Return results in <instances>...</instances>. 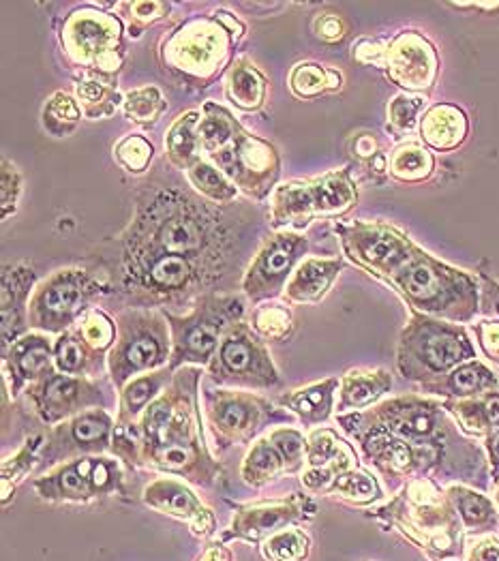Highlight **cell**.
<instances>
[{
	"label": "cell",
	"mask_w": 499,
	"mask_h": 561,
	"mask_svg": "<svg viewBox=\"0 0 499 561\" xmlns=\"http://www.w3.org/2000/svg\"><path fill=\"white\" fill-rule=\"evenodd\" d=\"M135 202L133 221L116 238V249L185 257L225 285L243 266L234 253L251 251L257 236V215L234 204H208L176 180H148Z\"/></svg>",
	"instance_id": "cell-1"
},
{
	"label": "cell",
	"mask_w": 499,
	"mask_h": 561,
	"mask_svg": "<svg viewBox=\"0 0 499 561\" xmlns=\"http://www.w3.org/2000/svg\"><path fill=\"white\" fill-rule=\"evenodd\" d=\"M200 367L174 371L172 382L133 424L138 435V467H148L193 487L210 489L221 476L210 454L200 414Z\"/></svg>",
	"instance_id": "cell-2"
},
{
	"label": "cell",
	"mask_w": 499,
	"mask_h": 561,
	"mask_svg": "<svg viewBox=\"0 0 499 561\" xmlns=\"http://www.w3.org/2000/svg\"><path fill=\"white\" fill-rule=\"evenodd\" d=\"M388 285L414 313L435 320L465 324L480 313V281L472 272L448 266L420 247L388 279Z\"/></svg>",
	"instance_id": "cell-3"
},
{
	"label": "cell",
	"mask_w": 499,
	"mask_h": 561,
	"mask_svg": "<svg viewBox=\"0 0 499 561\" xmlns=\"http://www.w3.org/2000/svg\"><path fill=\"white\" fill-rule=\"evenodd\" d=\"M476 358V350L459 324L414 313L401 332L397 365L405 379L422 386L435 382Z\"/></svg>",
	"instance_id": "cell-4"
},
{
	"label": "cell",
	"mask_w": 499,
	"mask_h": 561,
	"mask_svg": "<svg viewBox=\"0 0 499 561\" xmlns=\"http://www.w3.org/2000/svg\"><path fill=\"white\" fill-rule=\"evenodd\" d=\"M245 298L234 294H204L191 313L174 315L163 311L170 324L172 358L170 371L183 367H208L219 343L232 326L245 322Z\"/></svg>",
	"instance_id": "cell-5"
},
{
	"label": "cell",
	"mask_w": 499,
	"mask_h": 561,
	"mask_svg": "<svg viewBox=\"0 0 499 561\" xmlns=\"http://www.w3.org/2000/svg\"><path fill=\"white\" fill-rule=\"evenodd\" d=\"M172 358L170 324L163 311L125 309L116 317V343L108 354L112 386L120 392L131 379L165 369Z\"/></svg>",
	"instance_id": "cell-6"
},
{
	"label": "cell",
	"mask_w": 499,
	"mask_h": 561,
	"mask_svg": "<svg viewBox=\"0 0 499 561\" xmlns=\"http://www.w3.org/2000/svg\"><path fill=\"white\" fill-rule=\"evenodd\" d=\"M204 414L219 452L236 444H251L272 424L292 422V414L287 409H279L272 401L257 397L253 392L232 388H206Z\"/></svg>",
	"instance_id": "cell-7"
},
{
	"label": "cell",
	"mask_w": 499,
	"mask_h": 561,
	"mask_svg": "<svg viewBox=\"0 0 499 561\" xmlns=\"http://www.w3.org/2000/svg\"><path fill=\"white\" fill-rule=\"evenodd\" d=\"M110 294V287L99 283L90 272L69 268L58 270L45 279L30 298L28 326L45 335H65L82 317L93 311L90 305Z\"/></svg>",
	"instance_id": "cell-8"
},
{
	"label": "cell",
	"mask_w": 499,
	"mask_h": 561,
	"mask_svg": "<svg viewBox=\"0 0 499 561\" xmlns=\"http://www.w3.org/2000/svg\"><path fill=\"white\" fill-rule=\"evenodd\" d=\"M206 371L219 388L270 390L281 384L266 341L247 322H238L225 332Z\"/></svg>",
	"instance_id": "cell-9"
},
{
	"label": "cell",
	"mask_w": 499,
	"mask_h": 561,
	"mask_svg": "<svg viewBox=\"0 0 499 561\" xmlns=\"http://www.w3.org/2000/svg\"><path fill=\"white\" fill-rule=\"evenodd\" d=\"M33 487L45 502L90 504L105 497L125 495V472L116 459L82 457L52 467L35 478Z\"/></svg>",
	"instance_id": "cell-10"
},
{
	"label": "cell",
	"mask_w": 499,
	"mask_h": 561,
	"mask_svg": "<svg viewBox=\"0 0 499 561\" xmlns=\"http://www.w3.org/2000/svg\"><path fill=\"white\" fill-rule=\"evenodd\" d=\"M335 232L345 255L386 283L418 249L410 236L388 223H337Z\"/></svg>",
	"instance_id": "cell-11"
},
{
	"label": "cell",
	"mask_w": 499,
	"mask_h": 561,
	"mask_svg": "<svg viewBox=\"0 0 499 561\" xmlns=\"http://www.w3.org/2000/svg\"><path fill=\"white\" fill-rule=\"evenodd\" d=\"M26 397L35 414L48 427H56V424L80 416L88 409H110L112 405L101 382L90 377L65 375L56 371V367L30 384L26 388Z\"/></svg>",
	"instance_id": "cell-12"
},
{
	"label": "cell",
	"mask_w": 499,
	"mask_h": 561,
	"mask_svg": "<svg viewBox=\"0 0 499 561\" xmlns=\"http://www.w3.org/2000/svg\"><path fill=\"white\" fill-rule=\"evenodd\" d=\"M120 33L123 26L110 13L82 9L65 22L63 43L78 65L112 75L120 67Z\"/></svg>",
	"instance_id": "cell-13"
},
{
	"label": "cell",
	"mask_w": 499,
	"mask_h": 561,
	"mask_svg": "<svg viewBox=\"0 0 499 561\" xmlns=\"http://www.w3.org/2000/svg\"><path fill=\"white\" fill-rule=\"evenodd\" d=\"M114 429L116 424L110 416V409L105 407L88 409L80 416L56 424L45 439L39 467H56L73 459L105 454L112 450Z\"/></svg>",
	"instance_id": "cell-14"
},
{
	"label": "cell",
	"mask_w": 499,
	"mask_h": 561,
	"mask_svg": "<svg viewBox=\"0 0 499 561\" xmlns=\"http://www.w3.org/2000/svg\"><path fill=\"white\" fill-rule=\"evenodd\" d=\"M307 249L309 240L296 232H279L266 238L264 247L257 251L243 277L245 296L255 305L277 298Z\"/></svg>",
	"instance_id": "cell-15"
},
{
	"label": "cell",
	"mask_w": 499,
	"mask_h": 561,
	"mask_svg": "<svg viewBox=\"0 0 499 561\" xmlns=\"http://www.w3.org/2000/svg\"><path fill=\"white\" fill-rule=\"evenodd\" d=\"M210 159L219 163V170L230 176L234 185L245 189L257 200L266 197L279 178L281 161L275 146L247 133L243 127L228 150Z\"/></svg>",
	"instance_id": "cell-16"
},
{
	"label": "cell",
	"mask_w": 499,
	"mask_h": 561,
	"mask_svg": "<svg viewBox=\"0 0 499 561\" xmlns=\"http://www.w3.org/2000/svg\"><path fill=\"white\" fill-rule=\"evenodd\" d=\"M230 50V30L215 20H195L174 33L165 48V60L185 75L210 78Z\"/></svg>",
	"instance_id": "cell-17"
},
{
	"label": "cell",
	"mask_w": 499,
	"mask_h": 561,
	"mask_svg": "<svg viewBox=\"0 0 499 561\" xmlns=\"http://www.w3.org/2000/svg\"><path fill=\"white\" fill-rule=\"evenodd\" d=\"M317 512V506L309 495H292L275 502H260L249 506H238L232 527L221 534V542L243 540L251 544H262L272 534L292 525L309 523Z\"/></svg>",
	"instance_id": "cell-18"
},
{
	"label": "cell",
	"mask_w": 499,
	"mask_h": 561,
	"mask_svg": "<svg viewBox=\"0 0 499 561\" xmlns=\"http://www.w3.org/2000/svg\"><path fill=\"white\" fill-rule=\"evenodd\" d=\"M380 67L386 69L388 78L397 86L418 93L433 86L437 71H440V60L429 39L422 37L416 30H405L388 43L382 50Z\"/></svg>",
	"instance_id": "cell-19"
},
{
	"label": "cell",
	"mask_w": 499,
	"mask_h": 561,
	"mask_svg": "<svg viewBox=\"0 0 499 561\" xmlns=\"http://www.w3.org/2000/svg\"><path fill=\"white\" fill-rule=\"evenodd\" d=\"M142 502L155 512L168 514L178 521H185L191 532L200 538L217 534V519L202 499L195 495L183 480L157 478L142 493Z\"/></svg>",
	"instance_id": "cell-20"
},
{
	"label": "cell",
	"mask_w": 499,
	"mask_h": 561,
	"mask_svg": "<svg viewBox=\"0 0 499 561\" xmlns=\"http://www.w3.org/2000/svg\"><path fill=\"white\" fill-rule=\"evenodd\" d=\"M54 369V343L45 335H24L3 352L5 388L13 397Z\"/></svg>",
	"instance_id": "cell-21"
},
{
	"label": "cell",
	"mask_w": 499,
	"mask_h": 561,
	"mask_svg": "<svg viewBox=\"0 0 499 561\" xmlns=\"http://www.w3.org/2000/svg\"><path fill=\"white\" fill-rule=\"evenodd\" d=\"M35 285V270L24 264L3 268V352L28 335V296Z\"/></svg>",
	"instance_id": "cell-22"
},
{
	"label": "cell",
	"mask_w": 499,
	"mask_h": 561,
	"mask_svg": "<svg viewBox=\"0 0 499 561\" xmlns=\"http://www.w3.org/2000/svg\"><path fill=\"white\" fill-rule=\"evenodd\" d=\"M343 270L341 257H332V260H320V257H309L302 262L294 275L285 285V296L292 305H307V302H320L330 285L335 283L339 272Z\"/></svg>",
	"instance_id": "cell-23"
},
{
	"label": "cell",
	"mask_w": 499,
	"mask_h": 561,
	"mask_svg": "<svg viewBox=\"0 0 499 561\" xmlns=\"http://www.w3.org/2000/svg\"><path fill=\"white\" fill-rule=\"evenodd\" d=\"M339 384L341 382L337 377H328L324 382L281 394L277 403L290 414L298 416V420L305 424L307 429L320 427V424H324L332 414V407H335V392Z\"/></svg>",
	"instance_id": "cell-24"
},
{
	"label": "cell",
	"mask_w": 499,
	"mask_h": 561,
	"mask_svg": "<svg viewBox=\"0 0 499 561\" xmlns=\"http://www.w3.org/2000/svg\"><path fill=\"white\" fill-rule=\"evenodd\" d=\"M467 131H470V123L465 112L450 103L433 105L420 120L422 142L437 153H450L459 148L467 138Z\"/></svg>",
	"instance_id": "cell-25"
},
{
	"label": "cell",
	"mask_w": 499,
	"mask_h": 561,
	"mask_svg": "<svg viewBox=\"0 0 499 561\" xmlns=\"http://www.w3.org/2000/svg\"><path fill=\"white\" fill-rule=\"evenodd\" d=\"M497 377L478 360H470L465 365L450 371L448 375L435 379L431 384L422 386V392L440 394L448 401H461V399H474L480 397L493 388H497Z\"/></svg>",
	"instance_id": "cell-26"
},
{
	"label": "cell",
	"mask_w": 499,
	"mask_h": 561,
	"mask_svg": "<svg viewBox=\"0 0 499 561\" xmlns=\"http://www.w3.org/2000/svg\"><path fill=\"white\" fill-rule=\"evenodd\" d=\"M174 371L168 367L146 373L131 379V382L120 390V401H118V418L116 427H133L140 416L146 412V407L153 403L159 394L172 382Z\"/></svg>",
	"instance_id": "cell-27"
},
{
	"label": "cell",
	"mask_w": 499,
	"mask_h": 561,
	"mask_svg": "<svg viewBox=\"0 0 499 561\" xmlns=\"http://www.w3.org/2000/svg\"><path fill=\"white\" fill-rule=\"evenodd\" d=\"M315 217L335 219L345 215L358 202V191L352 183L350 168L328 172L311 183Z\"/></svg>",
	"instance_id": "cell-28"
},
{
	"label": "cell",
	"mask_w": 499,
	"mask_h": 561,
	"mask_svg": "<svg viewBox=\"0 0 499 561\" xmlns=\"http://www.w3.org/2000/svg\"><path fill=\"white\" fill-rule=\"evenodd\" d=\"M337 412H356V409L375 403L392 388V377L384 369H354L341 379Z\"/></svg>",
	"instance_id": "cell-29"
},
{
	"label": "cell",
	"mask_w": 499,
	"mask_h": 561,
	"mask_svg": "<svg viewBox=\"0 0 499 561\" xmlns=\"http://www.w3.org/2000/svg\"><path fill=\"white\" fill-rule=\"evenodd\" d=\"M315 219V204L311 183H290L275 189L272 195V227H287V230H302Z\"/></svg>",
	"instance_id": "cell-30"
},
{
	"label": "cell",
	"mask_w": 499,
	"mask_h": 561,
	"mask_svg": "<svg viewBox=\"0 0 499 561\" xmlns=\"http://www.w3.org/2000/svg\"><path fill=\"white\" fill-rule=\"evenodd\" d=\"M108 356L90 350L80 332L71 328L54 341V367L56 371L75 377H99Z\"/></svg>",
	"instance_id": "cell-31"
},
{
	"label": "cell",
	"mask_w": 499,
	"mask_h": 561,
	"mask_svg": "<svg viewBox=\"0 0 499 561\" xmlns=\"http://www.w3.org/2000/svg\"><path fill=\"white\" fill-rule=\"evenodd\" d=\"M200 112H187L180 116L176 123L172 125L168 138H165V153H168L170 163L176 170H189L195 161H200L198 150L202 148L200 144Z\"/></svg>",
	"instance_id": "cell-32"
},
{
	"label": "cell",
	"mask_w": 499,
	"mask_h": 561,
	"mask_svg": "<svg viewBox=\"0 0 499 561\" xmlns=\"http://www.w3.org/2000/svg\"><path fill=\"white\" fill-rule=\"evenodd\" d=\"M202 120H200V127H198V135H200V144L202 150L210 157H215L223 150H228L236 135L240 131V125L236 123V118L228 112L223 110L221 105L208 101L202 110Z\"/></svg>",
	"instance_id": "cell-33"
},
{
	"label": "cell",
	"mask_w": 499,
	"mask_h": 561,
	"mask_svg": "<svg viewBox=\"0 0 499 561\" xmlns=\"http://www.w3.org/2000/svg\"><path fill=\"white\" fill-rule=\"evenodd\" d=\"M228 95L236 108L253 112L260 110L266 99V80L247 58H238L228 75Z\"/></svg>",
	"instance_id": "cell-34"
},
{
	"label": "cell",
	"mask_w": 499,
	"mask_h": 561,
	"mask_svg": "<svg viewBox=\"0 0 499 561\" xmlns=\"http://www.w3.org/2000/svg\"><path fill=\"white\" fill-rule=\"evenodd\" d=\"M279 474H285V461L270 442V437L257 439L253 448L240 467V478H243L249 487H264L270 480H275Z\"/></svg>",
	"instance_id": "cell-35"
},
{
	"label": "cell",
	"mask_w": 499,
	"mask_h": 561,
	"mask_svg": "<svg viewBox=\"0 0 499 561\" xmlns=\"http://www.w3.org/2000/svg\"><path fill=\"white\" fill-rule=\"evenodd\" d=\"M433 170V155L418 144H403L388 157V174L399 183H422L433 176Z\"/></svg>",
	"instance_id": "cell-36"
},
{
	"label": "cell",
	"mask_w": 499,
	"mask_h": 561,
	"mask_svg": "<svg viewBox=\"0 0 499 561\" xmlns=\"http://www.w3.org/2000/svg\"><path fill=\"white\" fill-rule=\"evenodd\" d=\"M187 178H189L191 187L213 204L230 206L236 202L238 189L230 183L228 176L215 168L213 163H208L204 159L195 161L187 170Z\"/></svg>",
	"instance_id": "cell-37"
},
{
	"label": "cell",
	"mask_w": 499,
	"mask_h": 561,
	"mask_svg": "<svg viewBox=\"0 0 499 561\" xmlns=\"http://www.w3.org/2000/svg\"><path fill=\"white\" fill-rule=\"evenodd\" d=\"M343 86L341 73L335 69L322 67L317 63H300L290 75L292 93L300 99H313L324 93H332Z\"/></svg>",
	"instance_id": "cell-38"
},
{
	"label": "cell",
	"mask_w": 499,
	"mask_h": 561,
	"mask_svg": "<svg viewBox=\"0 0 499 561\" xmlns=\"http://www.w3.org/2000/svg\"><path fill=\"white\" fill-rule=\"evenodd\" d=\"M260 547L266 561H307L311 555V538L305 529L292 525L266 538Z\"/></svg>",
	"instance_id": "cell-39"
},
{
	"label": "cell",
	"mask_w": 499,
	"mask_h": 561,
	"mask_svg": "<svg viewBox=\"0 0 499 561\" xmlns=\"http://www.w3.org/2000/svg\"><path fill=\"white\" fill-rule=\"evenodd\" d=\"M45 446L43 435H30L22 448L13 454L11 459H5L3 463V504L9 502L13 491L18 489V484L30 474V469L41 459L39 452Z\"/></svg>",
	"instance_id": "cell-40"
},
{
	"label": "cell",
	"mask_w": 499,
	"mask_h": 561,
	"mask_svg": "<svg viewBox=\"0 0 499 561\" xmlns=\"http://www.w3.org/2000/svg\"><path fill=\"white\" fill-rule=\"evenodd\" d=\"M249 324L266 343H283L294 330L290 309L281 305H260L251 313Z\"/></svg>",
	"instance_id": "cell-41"
},
{
	"label": "cell",
	"mask_w": 499,
	"mask_h": 561,
	"mask_svg": "<svg viewBox=\"0 0 499 561\" xmlns=\"http://www.w3.org/2000/svg\"><path fill=\"white\" fill-rule=\"evenodd\" d=\"M324 495H337L343 499H350L354 504H371L382 495V491L380 484H377V480L371 474L352 469V472H345L332 480Z\"/></svg>",
	"instance_id": "cell-42"
},
{
	"label": "cell",
	"mask_w": 499,
	"mask_h": 561,
	"mask_svg": "<svg viewBox=\"0 0 499 561\" xmlns=\"http://www.w3.org/2000/svg\"><path fill=\"white\" fill-rule=\"evenodd\" d=\"M75 93H78L88 118H108L120 103V95L112 88V84H105L101 80H84L75 86Z\"/></svg>",
	"instance_id": "cell-43"
},
{
	"label": "cell",
	"mask_w": 499,
	"mask_h": 561,
	"mask_svg": "<svg viewBox=\"0 0 499 561\" xmlns=\"http://www.w3.org/2000/svg\"><path fill=\"white\" fill-rule=\"evenodd\" d=\"M73 328L80 332V337L86 341V345L97 354L108 356L116 343V322H112L110 317L99 309L88 311L80 320V324H75Z\"/></svg>",
	"instance_id": "cell-44"
},
{
	"label": "cell",
	"mask_w": 499,
	"mask_h": 561,
	"mask_svg": "<svg viewBox=\"0 0 499 561\" xmlns=\"http://www.w3.org/2000/svg\"><path fill=\"white\" fill-rule=\"evenodd\" d=\"M448 495H450L452 506L457 508L459 517L463 519L465 527L480 529V527H487L489 523H493L495 514H493V508L487 497H482L463 487H450Z\"/></svg>",
	"instance_id": "cell-45"
},
{
	"label": "cell",
	"mask_w": 499,
	"mask_h": 561,
	"mask_svg": "<svg viewBox=\"0 0 499 561\" xmlns=\"http://www.w3.org/2000/svg\"><path fill=\"white\" fill-rule=\"evenodd\" d=\"M82 112L67 93H56L43 108V125L56 138H65L78 127Z\"/></svg>",
	"instance_id": "cell-46"
},
{
	"label": "cell",
	"mask_w": 499,
	"mask_h": 561,
	"mask_svg": "<svg viewBox=\"0 0 499 561\" xmlns=\"http://www.w3.org/2000/svg\"><path fill=\"white\" fill-rule=\"evenodd\" d=\"M168 108L163 95L155 86H144L138 90H131L125 97V114L129 120L142 125H153L161 118V114Z\"/></svg>",
	"instance_id": "cell-47"
},
{
	"label": "cell",
	"mask_w": 499,
	"mask_h": 561,
	"mask_svg": "<svg viewBox=\"0 0 499 561\" xmlns=\"http://www.w3.org/2000/svg\"><path fill=\"white\" fill-rule=\"evenodd\" d=\"M268 437L285 461V474H298L307 465V439L300 431L281 427L270 431Z\"/></svg>",
	"instance_id": "cell-48"
},
{
	"label": "cell",
	"mask_w": 499,
	"mask_h": 561,
	"mask_svg": "<svg viewBox=\"0 0 499 561\" xmlns=\"http://www.w3.org/2000/svg\"><path fill=\"white\" fill-rule=\"evenodd\" d=\"M114 155L118 163L131 174H144L153 161L155 148L142 135H129L123 142H118L114 148Z\"/></svg>",
	"instance_id": "cell-49"
},
{
	"label": "cell",
	"mask_w": 499,
	"mask_h": 561,
	"mask_svg": "<svg viewBox=\"0 0 499 561\" xmlns=\"http://www.w3.org/2000/svg\"><path fill=\"white\" fill-rule=\"evenodd\" d=\"M345 442L330 429L313 431L307 437V467H326L337 459V454L343 450Z\"/></svg>",
	"instance_id": "cell-50"
},
{
	"label": "cell",
	"mask_w": 499,
	"mask_h": 561,
	"mask_svg": "<svg viewBox=\"0 0 499 561\" xmlns=\"http://www.w3.org/2000/svg\"><path fill=\"white\" fill-rule=\"evenodd\" d=\"M425 108V99L416 95H399L388 103V127L395 133H410Z\"/></svg>",
	"instance_id": "cell-51"
},
{
	"label": "cell",
	"mask_w": 499,
	"mask_h": 561,
	"mask_svg": "<svg viewBox=\"0 0 499 561\" xmlns=\"http://www.w3.org/2000/svg\"><path fill=\"white\" fill-rule=\"evenodd\" d=\"M22 191V178L18 170L5 159L3 161V219H7L11 212H15V204Z\"/></svg>",
	"instance_id": "cell-52"
},
{
	"label": "cell",
	"mask_w": 499,
	"mask_h": 561,
	"mask_svg": "<svg viewBox=\"0 0 499 561\" xmlns=\"http://www.w3.org/2000/svg\"><path fill=\"white\" fill-rule=\"evenodd\" d=\"M478 281H480V311L485 315H493L495 320H499V283L487 277L485 272H480Z\"/></svg>",
	"instance_id": "cell-53"
},
{
	"label": "cell",
	"mask_w": 499,
	"mask_h": 561,
	"mask_svg": "<svg viewBox=\"0 0 499 561\" xmlns=\"http://www.w3.org/2000/svg\"><path fill=\"white\" fill-rule=\"evenodd\" d=\"M480 347L491 360L499 362V320H485L476 326Z\"/></svg>",
	"instance_id": "cell-54"
},
{
	"label": "cell",
	"mask_w": 499,
	"mask_h": 561,
	"mask_svg": "<svg viewBox=\"0 0 499 561\" xmlns=\"http://www.w3.org/2000/svg\"><path fill=\"white\" fill-rule=\"evenodd\" d=\"M131 9V18L135 22H142V24H148V22H155L159 18H163L165 13L170 11V5L168 3H157V0H140V3H129L127 5Z\"/></svg>",
	"instance_id": "cell-55"
},
{
	"label": "cell",
	"mask_w": 499,
	"mask_h": 561,
	"mask_svg": "<svg viewBox=\"0 0 499 561\" xmlns=\"http://www.w3.org/2000/svg\"><path fill=\"white\" fill-rule=\"evenodd\" d=\"M317 33H320V37L326 41H339L345 37V24L339 15L330 13V15H324L320 24H317Z\"/></svg>",
	"instance_id": "cell-56"
},
{
	"label": "cell",
	"mask_w": 499,
	"mask_h": 561,
	"mask_svg": "<svg viewBox=\"0 0 499 561\" xmlns=\"http://www.w3.org/2000/svg\"><path fill=\"white\" fill-rule=\"evenodd\" d=\"M195 561H234V555L228 547H225V542L219 540V542H210Z\"/></svg>",
	"instance_id": "cell-57"
},
{
	"label": "cell",
	"mask_w": 499,
	"mask_h": 561,
	"mask_svg": "<svg viewBox=\"0 0 499 561\" xmlns=\"http://www.w3.org/2000/svg\"><path fill=\"white\" fill-rule=\"evenodd\" d=\"M354 153L365 161H371L375 155H380V153H377V142H375L373 135H369V133L358 135L356 142H354Z\"/></svg>",
	"instance_id": "cell-58"
},
{
	"label": "cell",
	"mask_w": 499,
	"mask_h": 561,
	"mask_svg": "<svg viewBox=\"0 0 499 561\" xmlns=\"http://www.w3.org/2000/svg\"><path fill=\"white\" fill-rule=\"evenodd\" d=\"M487 450H489V459H491V467H493V476L497 480L499 478V429L487 435Z\"/></svg>",
	"instance_id": "cell-59"
},
{
	"label": "cell",
	"mask_w": 499,
	"mask_h": 561,
	"mask_svg": "<svg viewBox=\"0 0 499 561\" xmlns=\"http://www.w3.org/2000/svg\"><path fill=\"white\" fill-rule=\"evenodd\" d=\"M474 561H499V549L495 544H482L474 551Z\"/></svg>",
	"instance_id": "cell-60"
},
{
	"label": "cell",
	"mask_w": 499,
	"mask_h": 561,
	"mask_svg": "<svg viewBox=\"0 0 499 561\" xmlns=\"http://www.w3.org/2000/svg\"><path fill=\"white\" fill-rule=\"evenodd\" d=\"M452 7H459V9H480V11H499V3H450Z\"/></svg>",
	"instance_id": "cell-61"
},
{
	"label": "cell",
	"mask_w": 499,
	"mask_h": 561,
	"mask_svg": "<svg viewBox=\"0 0 499 561\" xmlns=\"http://www.w3.org/2000/svg\"><path fill=\"white\" fill-rule=\"evenodd\" d=\"M217 20H221V22H225V24H228V26L232 28V33H236V30H238V35H240V33H243V26H240V24H238V22H236L234 18H230V13H225V11L217 13Z\"/></svg>",
	"instance_id": "cell-62"
}]
</instances>
